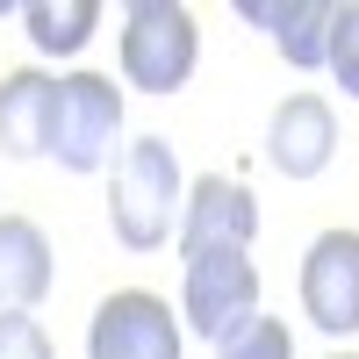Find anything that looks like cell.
<instances>
[{
	"label": "cell",
	"instance_id": "obj_1",
	"mask_svg": "<svg viewBox=\"0 0 359 359\" xmlns=\"http://www.w3.org/2000/svg\"><path fill=\"white\" fill-rule=\"evenodd\" d=\"M187 201V180L165 137H137L123 158H115V187H108V223L130 252H158L172 237V216Z\"/></svg>",
	"mask_w": 359,
	"mask_h": 359
},
{
	"label": "cell",
	"instance_id": "obj_2",
	"mask_svg": "<svg viewBox=\"0 0 359 359\" xmlns=\"http://www.w3.org/2000/svg\"><path fill=\"white\" fill-rule=\"evenodd\" d=\"M201 29L180 0H130L123 8V79L144 94H180L194 79Z\"/></svg>",
	"mask_w": 359,
	"mask_h": 359
},
{
	"label": "cell",
	"instance_id": "obj_3",
	"mask_svg": "<svg viewBox=\"0 0 359 359\" xmlns=\"http://www.w3.org/2000/svg\"><path fill=\"white\" fill-rule=\"evenodd\" d=\"M180 266H187V280H180V316H187V331H201L208 345H230L259 316V266L245 252H194Z\"/></svg>",
	"mask_w": 359,
	"mask_h": 359
},
{
	"label": "cell",
	"instance_id": "obj_4",
	"mask_svg": "<svg viewBox=\"0 0 359 359\" xmlns=\"http://www.w3.org/2000/svg\"><path fill=\"white\" fill-rule=\"evenodd\" d=\"M123 130V86L108 72H72L57 79V115H50V158L65 172H94Z\"/></svg>",
	"mask_w": 359,
	"mask_h": 359
},
{
	"label": "cell",
	"instance_id": "obj_5",
	"mask_svg": "<svg viewBox=\"0 0 359 359\" xmlns=\"http://www.w3.org/2000/svg\"><path fill=\"white\" fill-rule=\"evenodd\" d=\"M86 359H180V323L172 302L151 287H123L108 294L86 323Z\"/></svg>",
	"mask_w": 359,
	"mask_h": 359
},
{
	"label": "cell",
	"instance_id": "obj_6",
	"mask_svg": "<svg viewBox=\"0 0 359 359\" xmlns=\"http://www.w3.org/2000/svg\"><path fill=\"white\" fill-rule=\"evenodd\" d=\"M252 237H259L252 187H237L223 172L187 180V201H180V259H194V252H245Z\"/></svg>",
	"mask_w": 359,
	"mask_h": 359
},
{
	"label": "cell",
	"instance_id": "obj_7",
	"mask_svg": "<svg viewBox=\"0 0 359 359\" xmlns=\"http://www.w3.org/2000/svg\"><path fill=\"white\" fill-rule=\"evenodd\" d=\"M302 309L316 331H359V230H323L302 259Z\"/></svg>",
	"mask_w": 359,
	"mask_h": 359
},
{
	"label": "cell",
	"instance_id": "obj_8",
	"mask_svg": "<svg viewBox=\"0 0 359 359\" xmlns=\"http://www.w3.org/2000/svg\"><path fill=\"white\" fill-rule=\"evenodd\" d=\"M338 151V115L323 94H287L273 108V130H266V158H273V172L287 180H316L323 165H331Z\"/></svg>",
	"mask_w": 359,
	"mask_h": 359
},
{
	"label": "cell",
	"instance_id": "obj_9",
	"mask_svg": "<svg viewBox=\"0 0 359 359\" xmlns=\"http://www.w3.org/2000/svg\"><path fill=\"white\" fill-rule=\"evenodd\" d=\"M237 15L273 29V43L287 65L316 72L323 57H331V22H338V0H237Z\"/></svg>",
	"mask_w": 359,
	"mask_h": 359
},
{
	"label": "cell",
	"instance_id": "obj_10",
	"mask_svg": "<svg viewBox=\"0 0 359 359\" xmlns=\"http://www.w3.org/2000/svg\"><path fill=\"white\" fill-rule=\"evenodd\" d=\"M50 115H57V79L22 65L0 79V151L8 158H36L50 151Z\"/></svg>",
	"mask_w": 359,
	"mask_h": 359
},
{
	"label": "cell",
	"instance_id": "obj_11",
	"mask_svg": "<svg viewBox=\"0 0 359 359\" xmlns=\"http://www.w3.org/2000/svg\"><path fill=\"white\" fill-rule=\"evenodd\" d=\"M50 294V237L29 216H0V316H22Z\"/></svg>",
	"mask_w": 359,
	"mask_h": 359
},
{
	"label": "cell",
	"instance_id": "obj_12",
	"mask_svg": "<svg viewBox=\"0 0 359 359\" xmlns=\"http://www.w3.org/2000/svg\"><path fill=\"white\" fill-rule=\"evenodd\" d=\"M22 22H29V43L43 57H72L101 29V0H29Z\"/></svg>",
	"mask_w": 359,
	"mask_h": 359
},
{
	"label": "cell",
	"instance_id": "obj_13",
	"mask_svg": "<svg viewBox=\"0 0 359 359\" xmlns=\"http://www.w3.org/2000/svg\"><path fill=\"white\" fill-rule=\"evenodd\" d=\"M216 359H294V338L280 316H252L230 345H216Z\"/></svg>",
	"mask_w": 359,
	"mask_h": 359
},
{
	"label": "cell",
	"instance_id": "obj_14",
	"mask_svg": "<svg viewBox=\"0 0 359 359\" xmlns=\"http://www.w3.org/2000/svg\"><path fill=\"white\" fill-rule=\"evenodd\" d=\"M323 65H331L338 86L359 101V0H345V8H338V22H331V57H323Z\"/></svg>",
	"mask_w": 359,
	"mask_h": 359
},
{
	"label": "cell",
	"instance_id": "obj_15",
	"mask_svg": "<svg viewBox=\"0 0 359 359\" xmlns=\"http://www.w3.org/2000/svg\"><path fill=\"white\" fill-rule=\"evenodd\" d=\"M0 359H50V338L29 316H0Z\"/></svg>",
	"mask_w": 359,
	"mask_h": 359
},
{
	"label": "cell",
	"instance_id": "obj_16",
	"mask_svg": "<svg viewBox=\"0 0 359 359\" xmlns=\"http://www.w3.org/2000/svg\"><path fill=\"white\" fill-rule=\"evenodd\" d=\"M331 359H352V352H331Z\"/></svg>",
	"mask_w": 359,
	"mask_h": 359
}]
</instances>
